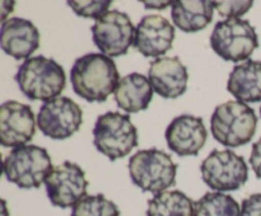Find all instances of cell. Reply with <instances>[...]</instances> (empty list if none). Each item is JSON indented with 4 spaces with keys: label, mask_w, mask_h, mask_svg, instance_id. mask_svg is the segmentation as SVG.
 Listing matches in <instances>:
<instances>
[{
    "label": "cell",
    "mask_w": 261,
    "mask_h": 216,
    "mask_svg": "<svg viewBox=\"0 0 261 216\" xmlns=\"http://www.w3.org/2000/svg\"><path fill=\"white\" fill-rule=\"evenodd\" d=\"M70 216H120V210L103 195L86 196L71 210Z\"/></svg>",
    "instance_id": "22"
},
{
    "label": "cell",
    "mask_w": 261,
    "mask_h": 216,
    "mask_svg": "<svg viewBox=\"0 0 261 216\" xmlns=\"http://www.w3.org/2000/svg\"><path fill=\"white\" fill-rule=\"evenodd\" d=\"M147 216H195V202L181 191H165L148 201Z\"/></svg>",
    "instance_id": "20"
},
{
    "label": "cell",
    "mask_w": 261,
    "mask_h": 216,
    "mask_svg": "<svg viewBox=\"0 0 261 216\" xmlns=\"http://www.w3.org/2000/svg\"><path fill=\"white\" fill-rule=\"evenodd\" d=\"M88 184L84 170L69 160L54 167L45 180L46 192L51 203L61 208L74 207L86 197Z\"/></svg>",
    "instance_id": "11"
},
{
    "label": "cell",
    "mask_w": 261,
    "mask_h": 216,
    "mask_svg": "<svg viewBox=\"0 0 261 216\" xmlns=\"http://www.w3.org/2000/svg\"><path fill=\"white\" fill-rule=\"evenodd\" d=\"M53 169L47 150L36 145L14 147L4 159L7 179L23 190L40 188Z\"/></svg>",
    "instance_id": "6"
},
{
    "label": "cell",
    "mask_w": 261,
    "mask_h": 216,
    "mask_svg": "<svg viewBox=\"0 0 261 216\" xmlns=\"http://www.w3.org/2000/svg\"><path fill=\"white\" fill-rule=\"evenodd\" d=\"M175 27L162 15H145L135 29L134 47L145 57H160L172 48Z\"/></svg>",
    "instance_id": "14"
},
{
    "label": "cell",
    "mask_w": 261,
    "mask_h": 216,
    "mask_svg": "<svg viewBox=\"0 0 261 216\" xmlns=\"http://www.w3.org/2000/svg\"><path fill=\"white\" fill-rule=\"evenodd\" d=\"M135 29L126 13L110 10L94 22L92 38L101 52L112 58L126 55L134 45Z\"/></svg>",
    "instance_id": "9"
},
{
    "label": "cell",
    "mask_w": 261,
    "mask_h": 216,
    "mask_svg": "<svg viewBox=\"0 0 261 216\" xmlns=\"http://www.w3.org/2000/svg\"><path fill=\"white\" fill-rule=\"evenodd\" d=\"M214 2L208 0H181L172 3L173 24L186 33L198 32L208 27L213 20Z\"/></svg>",
    "instance_id": "19"
},
{
    "label": "cell",
    "mask_w": 261,
    "mask_h": 216,
    "mask_svg": "<svg viewBox=\"0 0 261 216\" xmlns=\"http://www.w3.org/2000/svg\"><path fill=\"white\" fill-rule=\"evenodd\" d=\"M211 46L223 60L247 61L259 47V37L249 20L228 18L216 24L211 36Z\"/></svg>",
    "instance_id": "7"
},
{
    "label": "cell",
    "mask_w": 261,
    "mask_h": 216,
    "mask_svg": "<svg viewBox=\"0 0 261 216\" xmlns=\"http://www.w3.org/2000/svg\"><path fill=\"white\" fill-rule=\"evenodd\" d=\"M257 117L254 109L240 101L222 103L211 118L213 137L227 147L249 144L256 132Z\"/></svg>",
    "instance_id": "3"
},
{
    "label": "cell",
    "mask_w": 261,
    "mask_h": 216,
    "mask_svg": "<svg viewBox=\"0 0 261 216\" xmlns=\"http://www.w3.org/2000/svg\"><path fill=\"white\" fill-rule=\"evenodd\" d=\"M20 91L32 101H53L66 86L63 66L45 56L30 57L18 68L14 76Z\"/></svg>",
    "instance_id": "2"
},
{
    "label": "cell",
    "mask_w": 261,
    "mask_h": 216,
    "mask_svg": "<svg viewBox=\"0 0 261 216\" xmlns=\"http://www.w3.org/2000/svg\"><path fill=\"white\" fill-rule=\"evenodd\" d=\"M83 124V111L69 97H58L41 106L37 126L45 136L65 140L79 131Z\"/></svg>",
    "instance_id": "10"
},
{
    "label": "cell",
    "mask_w": 261,
    "mask_h": 216,
    "mask_svg": "<svg viewBox=\"0 0 261 216\" xmlns=\"http://www.w3.org/2000/svg\"><path fill=\"white\" fill-rule=\"evenodd\" d=\"M240 216H261V193H255L242 201Z\"/></svg>",
    "instance_id": "25"
},
{
    "label": "cell",
    "mask_w": 261,
    "mask_h": 216,
    "mask_svg": "<svg viewBox=\"0 0 261 216\" xmlns=\"http://www.w3.org/2000/svg\"><path fill=\"white\" fill-rule=\"evenodd\" d=\"M168 147L178 157L198 155L205 145L208 131L201 117L181 114L173 118L166 130Z\"/></svg>",
    "instance_id": "13"
},
{
    "label": "cell",
    "mask_w": 261,
    "mask_h": 216,
    "mask_svg": "<svg viewBox=\"0 0 261 216\" xmlns=\"http://www.w3.org/2000/svg\"><path fill=\"white\" fill-rule=\"evenodd\" d=\"M149 79L143 74L132 73L120 79L115 90V101L119 108L127 113H138L148 108L153 99Z\"/></svg>",
    "instance_id": "17"
},
{
    "label": "cell",
    "mask_w": 261,
    "mask_h": 216,
    "mask_svg": "<svg viewBox=\"0 0 261 216\" xmlns=\"http://www.w3.org/2000/svg\"><path fill=\"white\" fill-rule=\"evenodd\" d=\"M260 116H261V107H260Z\"/></svg>",
    "instance_id": "27"
},
{
    "label": "cell",
    "mask_w": 261,
    "mask_h": 216,
    "mask_svg": "<svg viewBox=\"0 0 261 216\" xmlns=\"http://www.w3.org/2000/svg\"><path fill=\"white\" fill-rule=\"evenodd\" d=\"M70 81L76 96L89 103H102L116 90L120 74L111 57L103 53H87L74 63Z\"/></svg>",
    "instance_id": "1"
},
{
    "label": "cell",
    "mask_w": 261,
    "mask_h": 216,
    "mask_svg": "<svg viewBox=\"0 0 261 216\" xmlns=\"http://www.w3.org/2000/svg\"><path fill=\"white\" fill-rule=\"evenodd\" d=\"M148 79L158 96L175 99L182 96L188 89L189 74L177 56L160 57L150 63Z\"/></svg>",
    "instance_id": "15"
},
{
    "label": "cell",
    "mask_w": 261,
    "mask_h": 216,
    "mask_svg": "<svg viewBox=\"0 0 261 216\" xmlns=\"http://www.w3.org/2000/svg\"><path fill=\"white\" fill-rule=\"evenodd\" d=\"M129 173L140 190L157 195L175 184L177 164L170 154L153 147L139 150L130 158Z\"/></svg>",
    "instance_id": "4"
},
{
    "label": "cell",
    "mask_w": 261,
    "mask_h": 216,
    "mask_svg": "<svg viewBox=\"0 0 261 216\" xmlns=\"http://www.w3.org/2000/svg\"><path fill=\"white\" fill-rule=\"evenodd\" d=\"M250 164H251L256 177L261 179V139L257 140L252 145V151L251 155H250Z\"/></svg>",
    "instance_id": "26"
},
{
    "label": "cell",
    "mask_w": 261,
    "mask_h": 216,
    "mask_svg": "<svg viewBox=\"0 0 261 216\" xmlns=\"http://www.w3.org/2000/svg\"><path fill=\"white\" fill-rule=\"evenodd\" d=\"M36 135V118L28 104L7 101L0 107V142L4 147L24 146Z\"/></svg>",
    "instance_id": "12"
},
{
    "label": "cell",
    "mask_w": 261,
    "mask_h": 216,
    "mask_svg": "<svg viewBox=\"0 0 261 216\" xmlns=\"http://www.w3.org/2000/svg\"><path fill=\"white\" fill-rule=\"evenodd\" d=\"M93 144L110 160L120 159L138 146V130L129 114L106 112L98 116L94 125Z\"/></svg>",
    "instance_id": "5"
},
{
    "label": "cell",
    "mask_w": 261,
    "mask_h": 216,
    "mask_svg": "<svg viewBox=\"0 0 261 216\" xmlns=\"http://www.w3.org/2000/svg\"><path fill=\"white\" fill-rule=\"evenodd\" d=\"M40 32L31 20L13 17L2 23L0 45L7 55L15 60L30 58L40 47Z\"/></svg>",
    "instance_id": "16"
},
{
    "label": "cell",
    "mask_w": 261,
    "mask_h": 216,
    "mask_svg": "<svg viewBox=\"0 0 261 216\" xmlns=\"http://www.w3.org/2000/svg\"><path fill=\"white\" fill-rule=\"evenodd\" d=\"M201 175L208 187L218 192L237 191L249 179L245 158L232 150H213L201 163Z\"/></svg>",
    "instance_id": "8"
},
{
    "label": "cell",
    "mask_w": 261,
    "mask_h": 216,
    "mask_svg": "<svg viewBox=\"0 0 261 216\" xmlns=\"http://www.w3.org/2000/svg\"><path fill=\"white\" fill-rule=\"evenodd\" d=\"M229 93L244 103L261 101V61L249 58L236 65L231 71L227 83Z\"/></svg>",
    "instance_id": "18"
},
{
    "label": "cell",
    "mask_w": 261,
    "mask_h": 216,
    "mask_svg": "<svg viewBox=\"0 0 261 216\" xmlns=\"http://www.w3.org/2000/svg\"><path fill=\"white\" fill-rule=\"evenodd\" d=\"M68 5L71 9L75 12L76 15L83 18H93V19H98L102 15L106 14L109 12V8L112 5L111 0H106V2H94V0H88V2H75V0H71L68 2Z\"/></svg>",
    "instance_id": "23"
},
{
    "label": "cell",
    "mask_w": 261,
    "mask_h": 216,
    "mask_svg": "<svg viewBox=\"0 0 261 216\" xmlns=\"http://www.w3.org/2000/svg\"><path fill=\"white\" fill-rule=\"evenodd\" d=\"M241 208L232 196L208 192L195 202V216H240Z\"/></svg>",
    "instance_id": "21"
},
{
    "label": "cell",
    "mask_w": 261,
    "mask_h": 216,
    "mask_svg": "<svg viewBox=\"0 0 261 216\" xmlns=\"http://www.w3.org/2000/svg\"><path fill=\"white\" fill-rule=\"evenodd\" d=\"M254 2H214V8L218 10L219 15L227 17V19L246 14Z\"/></svg>",
    "instance_id": "24"
}]
</instances>
